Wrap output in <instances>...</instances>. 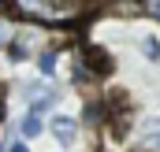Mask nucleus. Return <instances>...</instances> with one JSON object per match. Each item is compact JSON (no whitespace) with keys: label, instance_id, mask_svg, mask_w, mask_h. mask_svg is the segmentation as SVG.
Wrapping results in <instances>:
<instances>
[{"label":"nucleus","instance_id":"nucleus-1","mask_svg":"<svg viewBox=\"0 0 160 152\" xmlns=\"http://www.w3.org/2000/svg\"><path fill=\"white\" fill-rule=\"evenodd\" d=\"M52 134H56V137L67 145V141L75 137V119H67V115H56V119H52Z\"/></svg>","mask_w":160,"mask_h":152},{"label":"nucleus","instance_id":"nucleus-2","mask_svg":"<svg viewBox=\"0 0 160 152\" xmlns=\"http://www.w3.org/2000/svg\"><path fill=\"white\" fill-rule=\"evenodd\" d=\"M145 145L149 149H160V115L145 122Z\"/></svg>","mask_w":160,"mask_h":152},{"label":"nucleus","instance_id":"nucleus-3","mask_svg":"<svg viewBox=\"0 0 160 152\" xmlns=\"http://www.w3.org/2000/svg\"><path fill=\"white\" fill-rule=\"evenodd\" d=\"M22 134H26V137H38L41 134V115H26V119H22Z\"/></svg>","mask_w":160,"mask_h":152},{"label":"nucleus","instance_id":"nucleus-4","mask_svg":"<svg viewBox=\"0 0 160 152\" xmlns=\"http://www.w3.org/2000/svg\"><path fill=\"white\" fill-rule=\"evenodd\" d=\"M52 104H56V93H45V97H38V100L30 104V112H34V115H41V112H48Z\"/></svg>","mask_w":160,"mask_h":152},{"label":"nucleus","instance_id":"nucleus-5","mask_svg":"<svg viewBox=\"0 0 160 152\" xmlns=\"http://www.w3.org/2000/svg\"><path fill=\"white\" fill-rule=\"evenodd\" d=\"M142 48H145V56H149L153 63H160V41L157 37H142Z\"/></svg>","mask_w":160,"mask_h":152},{"label":"nucleus","instance_id":"nucleus-6","mask_svg":"<svg viewBox=\"0 0 160 152\" xmlns=\"http://www.w3.org/2000/svg\"><path fill=\"white\" fill-rule=\"evenodd\" d=\"M38 71H41V74H52V71H56V56H52V52L38 56Z\"/></svg>","mask_w":160,"mask_h":152},{"label":"nucleus","instance_id":"nucleus-7","mask_svg":"<svg viewBox=\"0 0 160 152\" xmlns=\"http://www.w3.org/2000/svg\"><path fill=\"white\" fill-rule=\"evenodd\" d=\"M8 56H11L15 63H19V59H26V45H22V41H11V45H8Z\"/></svg>","mask_w":160,"mask_h":152},{"label":"nucleus","instance_id":"nucleus-8","mask_svg":"<svg viewBox=\"0 0 160 152\" xmlns=\"http://www.w3.org/2000/svg\"><path fill=\"white\" fill-rule=\"evenodd\" d=\"M0 45H11V26L8 22H0Z\"/></svg>","mask_w":160,"mask_h":152},{"label":"nucleus","instance_id":"nucleus-9","mask_svg":"<svg viewBox=\"0 0 160 152\" xmlns=\"http://www.w3.org/2000/svg\"><path fill=\"white\" fill-rule=\"evenodd\" d=\"M145 7H149V11H153V15L160 19V0H145Z\"/></svg>","mask_w":160,"mask_h":152},{"label":"nucleus","instance_id":"nucleus-10","mask_svg":"<svg viewBox=\"0 0 160 152\" xmlns=\"http://www.w3.org/2000/svg\"><path fill=\"white\" fill-rule=\"evenodd\" d=\"M11 152H26V145H11Z\"/></svg>","mask_w":160,"mask_h":152},{"label":"nucleus","instance_id":"nucleus-11","mask_svg":"<svg viewBox=\"0 0 160 152\" xmlns=\"http://www.w3.org/2000/svg\"><path fill=\"white\" fill-rule=\"evenodd\" d=\"M0 152H4V149H0Z\"/></svg>","mask_w":160,"mask_h":152}]
</instances>
